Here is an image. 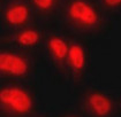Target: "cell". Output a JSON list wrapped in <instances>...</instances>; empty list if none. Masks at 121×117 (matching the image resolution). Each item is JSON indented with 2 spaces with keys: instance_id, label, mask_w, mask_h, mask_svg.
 Here are the masks:
<instances>
[{
  "instance_id": "5b68a950",
  "label": "cell",
  "mask_w": 121,
  "mask_h": 117,
  "mask_svg": "<svg viewBox=\"0 0 121 117\" xmlns=\"http://www.w3.org/2000/svg\"><path fill=\"white\" fill-rule=\"evenodd\" d=\"M0 78L46 81L42 56L0 46Z\"/></svg>"
},
{
  "instance_id": "9c48e42d",
  "label": "cell",
  "mask_w": 121,
  "mask_h": 117,
  "mask_svg": "<svg viewBox=\"0 0 121 117\" xmlns=\"http://www.w3.org/2000/svg\"><path fill=\"white\" fill-rule=\"evenodd\" d=\"M64 0H31L36 22L48 27L54 24Z\"/></svg>"
},
{
  "instance_id": "8992f818",
  "label": "cell",
  "mask_w": 121,
  "mask_h": 117,
  "mask_svg": "<svg viewBox=\"0 0 121 117\" xmlns=\"http://www.w3.org/2000/svg\"><path fill=\"white\" fill-rule=\"evenodd\" d=\"M93 48L95 45L91 41L72 36L66 64V92L82 85L98 72L92 61Z\"/></svg>"
},
{
  "instance_id": "277c9868",
  "label": "cell",
  "mask_w": 121,
  "mask_h": 117,
  "mask_svg": "<svg viewBox=\"0 0 121 117\" xmlns=\"http://www.w3.org/2000/svg\"><path fill=\"white\" fill-rule=\"evenodd\" d=\"M70 40L72 36L56 24L46 27L42 60L46 81L53 86L65 87L66 85V64Z\"/></svg>"
},
{
  "instance_id": "8fae6325",
  "label": "cell",
  "mask_w": 121,
  "mask_h": 117,
  "mask_svg": "<svg viewBox=\"0 0 121 117\" xmlns=\"http://www.w3.org/2000/svg\"><path fill=\"white\" fill-rule=\"evenodd\" d=\"M117 99H118V109H119V117H121V84L117 86Z\"/></svg>"
},
{
  "instance_id": "52a82bcc",
  "label": "cell",
  "mask_w": 121,
  "mask_h": 117,
  "mask_svg": "<svg viewBox=\"0 0 121 117\" xmlns=\"http://www.w3.org/2000/svg\"><path fill=\"white\" fill-rule=\"evenodd\" d=\"M46 27L34 22L15 30H0V46L42 56Z\"/></svg>"
},
{
  "instance_id": "ba28073f",
  "label": "cell",
  "mask_w": 121,
  "mask_h": 117,
  "mask_svg": "<svg viewBox=\"0 0 121 117\" xmlns=\"http://www.w3.org/2000/svg\"><path fill=\"white\" fill-rule=\"evenodd\" d=\"M34 22L31 0H0V30H15Z\"/></svg>"
},
{
  "instance_id": "7a4b0ae2",
  "label": "cell",
  "mask_w": 121,
  "mask_h": 117,
  "mask_svg": "<svg viewBox=\"0 0 121 117\" xmlns=\"http://www.w3.org/2000/svg\"><path fill=\"white\" fill-rule=\"evenodd\" d=\"M45 81L0 78V115L5 117L46 116Z\"/></svg>"
},
{
  "instance_id": "30bf717a",
  "label": "cell",
  "mask_w": 121,
  "mask_h": 117,
  "mask_svg": "<svg viewBox=\"0 0 121 117\" xmlns=\"http://www.w3.org/2000/svg\"><path fill=\"white\" fill-rule=\"evenodd\" d=\"M108 17L115 23L121 22V0H96Z\"/></svg>"
},
{
  "instance_id": "6da1fadb",
  "label": "cell",
  "mask_w": 121,
  "mask_h": 117,
  "mask_svg": "<svg viewBox=\"0 0 121 117\" xmlns=\"http://www.w3.org/2000/svg\"><path fill=\"white\" fill-rule=\"evenodd\" d=\"M54 24L70 36L84 38L97 46L110 39L118 23L96 0H64Z\"/></svg>"
},
{
  "instance_id": "3957f363",
  "label": "cell",
  "mask_w": 121,
  "mask_h": 117,
  "mask_svg": "<svg viewBox=\"0 0 121 117\" xmlns=\"http://www.w3.org/2000/svg\"><path fill=\"white\" fill-rule=\"evenodd\" d=\"M66 94L75 116L119 117L117 85L103 81L99 72Z\"/></svg>"
}]
</instances>
